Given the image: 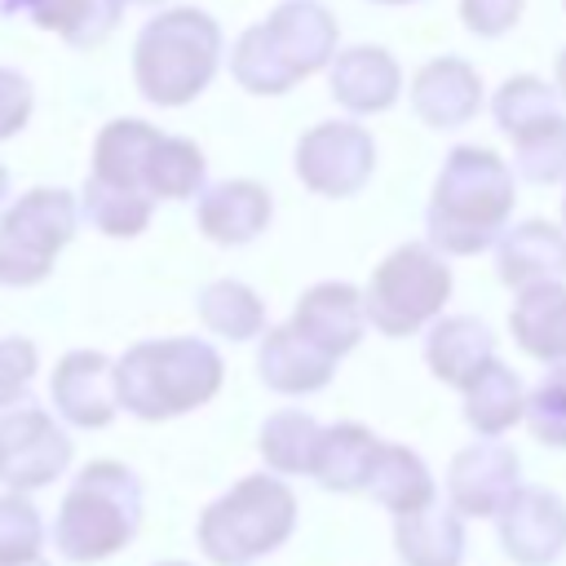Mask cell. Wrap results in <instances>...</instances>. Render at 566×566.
<instances>
[{
  "mask_svg": "<svg viewBox=\"0 0 566 566\" xmlns=\"http://www.w3.org/2000/svg\"><path fill=\"white\" fill-rule=\"evenodd\" d=\"M513 212V172L486 146H455L433 181L424 212L429 243L451 256L482 252Z\"/></svg>",
  "mask_w": 566,
  "mask_h": 566,
  "instance_id": "6da1fadb",
  "label": "cell"
},
{
  "mask_svg": "<svg viewBox=\"0 0 566 566\" xmlns=\"http://www.w3.org/2000/svg\"><path fill=\"white\" fill-rule=\"evenodd\" d=\"M336 22L318 0H283L265 22L248 27L230 53V71L248 93H287L296 80L327 66Z\"/></svg>",
  "mask_w": 566,
  "mask_h": 566,
  "instance_id": "7a4b0ae2",
  "label": "cell"
},
{
  "mask_svg": "<svg viewBox=\"0 0 566 566\" xmlns=\"http://www.w3.org/2000/svg\"><path fill=\"white\" fill-rule=\"evenodd\" d=\"M221 385V354L208 340H142L115 363V398L142 420H168L208 402Z\"/></svg>",
  "mask_w": 566,
  "mask_h": 566,
  "instance_id": "3957f363",
  "label": "cell"
},
{
  "mask_svg": "<svg viewBox=\"0 0 566 566\" xmlns=\"http://www.w3.org/2000/svg\"><path fill=\"white\" fill-rule=\"evenodd\" d=\"M221 62V31L199 9H168L150 18L133 49V75L146 102L181 106L208 88Z\"/></svg>",
  "mask_w": 566,
  "mask_h": 566,
  "instance_id": "277c9868",
  "label": "cell"
},
{
  "mask_svg": "<svg viewBox=\"0 0 566 566\" xmlns=\"http://www.w3.org/2000/svg\"><path fill=\"white\" fill-rule=\"evenodd\" d=\"M137 522H142V486L133 469L115 460H97L66 491L53 522V544L66 562H97L124 548Z\"/></svg>",
  "mask_w": 566,
  "mask_h": 566,
  "instance_id": "5b68a950",
  "label": "cell"
},
{
  "mask_svg": "<svg viewBox=\"0 0 566 566\" xmlns=\"http://www.w3.org/2000/svg\"><path fill=\"white\" fill-rule=\"evenodd\" d=\"M296 526V500L279 478H243L199 517V548L217 566H243L261 553H274Z\"/></svg>",
  "mask_w": 566,
  "mask_h": 566,
  "instance_id": "8992f818",
  "label": "cell"
},
{
  "mask_svg": "<svg viewBox=\"0 0 566 566\" xmlns=\"http://www.w3.org/2000/svg\"><path fill=\"white\" fill-rule=\"evenodd\" d=\"M447 292H451L447 261L424 243H407L376 265L367 283V301H363L367 323L385 336H407L442 310Z\"/></svg>",
  "mask_w": 566,
  "mask_h": 566,
  "instance_id": "52a82bcc",
  "label": "cell"
},
{
  "mask_svg": "<svg viewBox=\"0 0 566 566\" xmlns=\"http://www.w3.org/2000/svg\"><path fill=\"white\" fill-rule=\"evenodd\" d=\"M75 234V199L66 190H31L0 217V283L31 287Z\"/></svg>",
  "mask_w": 566,
  "mask_h": 566,
  "instance_id": "ba28073f",
  "label": "cell"
},
{
  "mask_svg": "<svg viewBox=\"0 0 566 566\" xmlns=\"http://www.w3.org/2000/svg\"><path fill=\"white\" fill-rule=\"evenodd\" d=\"M71 460L66 433L31 394H0V482L35 491L53 482Z\"/></svg>",
  "mask_w": 566,
  "mask_h": 566,
  "instance_id": "9c48e42d",
  "label": "cell"
},
{
  "mask_svg": "<svg viewBox=\"0 0 566 566\" xmlns=\"http://www.w3.org/2000/svg\"><path fill=\"white\" fill-rule=\"evenodd\" d=\"M371 164H376L371 133L349 119L318 124L296 146V177L318 195H354L371 177Z\"/></svg>",
  "mask_w": 566,
  "mask_h": 566,
  "instance_id": "30bf717a",
  "label": "cell"
},
{
  "mask_svg": "<svg viewBox=\"0 0 566 566\" xmlns=\"http://www.w3.org/2000/svg\"><path fill=\"white\" fill-rule=\"evenodd\" d=\"M517 455L504 442H473L451 460L447 473V495L460 513L469 517H500V509L517 491Z\"/></svg>",
  "mask_w": 566,
  "mask_h": 566,
  "instance_id": "8fae6325",
  "label": "cell"
},
{
  "mask_svg": "<svg viewBox=\"0 0 566 566\" xmlns=\"http://www.w3.org/2000/svg\"><path fill=\"white\" fill-rule=\"evenodd\" d=\"M500 544L522 566H548L566 548V504L544 486H517L500 509Z\"/></svg>",
  "mask_w": 566,
  "mask_h": 566,
  "instance_id": "7c38bea8",
  "label": "cell"
},
{
  "mask_svg": "<svg viewBox=\"0 0 566 566\" xmlns=\"http://www.w3.org/2000/svg\"><path fill=\"white\" fill-rule=\"evenodd\" d=\"M49 394H53V407L57 416H66L71 424L80 429H102L111 424L119 398H115V367L106 354L97 349H75L66 354L57 367H53V380H49Z\"/></svg>",
  "mask_w": 566,
  "mask_h": 566,
  "instance_id": "4fadbf2b",
  "label": "cell"
},
{
  "mask_svg": "<svg viewBox=\"0 0 566 566\" xmlns=\"http://www.w3.org/2000/svg\"><path fill=\"white\" fill-rule=\"evenodd\" d=\"M363 323H367V305H363V296L349 283H318V287H310L296 301V314H292V327L305 340H314L323 354H332V358H340V354H349L358 345Z\"/></svg>",
  "mask_w": 566,
  "mask_h": 566,
  "instance_id": "5bb4252c",
  "label": "cell"
},
{
  "mask_svg": "<svg viewBox=\"0 0 566 566\" xmlns=\"http://www.w3.org/2000/svg\"><path fill=\"white\" fill-rule=\"evenodd\" d=\"M411 106L433 128L469 124L478 115V106H482L478 71L469 62H460V57H433L429 66H420V75L411 84Z\"/></svg>",
  "mask_w": 566,
  "mask_h": 566,
  "instance_id": "9a60e30c",
  "label": "cell"
},
{
  "mask_svg": "<svg viewBox=\"0 0 566 566\" xmlns=\"http://www.w3.org/2000/svg\"><path fill=\"white\" fill-rule=\"evenodd\" d=\"M398 84H402L398 62L376 44H354V49L336 53V62H332V97L354 115L394 106Z\"/></svg>",
  "mask_w": 566,
  "mask_h": 566,
  "instance_id": "2e32d148",
  "label": "cell"
},
{
  "mask_svg": "<svg viewBox=\"0 0 566 566\" xmlns=\"http://www.w3.org/2000/svg\"><path fill=\"white\" fill-rule=\"evenodd\" d=\"M195 221L212 243H248L270 221V195L256 181H217L199 195Z\"/></svg>",
  "mask_w": 566,
  "mask_h": 566,
  "instance_id": "e0dca14e",
  "label": "cell"
},
{
  "mask_svg": "<svg viewBox=\"0 0 566 566\" xmlns=\"http://www.w3.org/2000/svg\"><path fill=\"white\" fill-rule=\"evenodd\" d=\"M500 279L522 287L566 279V234L548 221H522L500 239Z\"/></svg>",
  "mask_w": 566,
  "mask_h": 566,
  "instance_id": "ac0fdd59",
  "label": "cell"
},
{
  "mask_svg": "<svg viewBox=\"0 0 566 566\" xmlns=\"http://www.w3.org/2000/svg\"><path fill=\"white\" fill-rule=\"evenodd\" d=\"M164 133L142 124V119H111L102 133H97V146H93V181L102 186H115V190H133V195H150L146 190V164H150V150Z\"/></svg>",
  "mask_w": 566,
  "mask_h": 566,
  "instance_id": "d6986e66",
  "label": "cell"
},
{
  "mask_svg": "<svg viewBox=\"0 0 566 566\" xmlns=\"http://www.w3.org/2000/svg\"><path fill=\"white\" fill-rule=\"evenodd\" d=\"M332 354H323L314 340H305L296 327H274L265 332L261 340V354H256V367H261V380L279 394H314L332 380Z\"/></svg>",
  "mask_w": 566,
  "mask_h": 566,
  "instance_id": "ffe728a7",
  "label": "cell"
},
{
  "mask_svg": "<svg viewBox=\"0 0 566 566\" xmlns=\"http://www.w3.org/2000/svg\"><path fill=\"white\" fill-rule=\"evenodd\" d=\"M424 358H429V367H433L438 380L464 389L495 358V336L486 332V323H478L469 314H451V318H438L429 327Z\"/></svg>",
  "mask_w": 566,
  "mask_h": 566,
  "instance_id": "44dd1931",
  "label": "cell"
},
{
  "mask_svg": "<svg viewBox=\"0 0 566 566\" xmlns=\"http://www.w3.org/2000/svg\"><path fill=\"white\" fill-rule=\"evenodd\" d=\"M394 539H398V557L407 566H460V557H464L460 509H442L433 500L416 513H398Z\"/></svg>",
  "mask_w": 566,
  "mask_h": 566,
  "instance_id": "7402d4cb",
  "label": "cell"
},
{
  "mask_svg": "<svg viewBox=\"0 0 566 566\" xmlns=\"http://www.w3.org/2000/svg\"><path fill=\"white\" fill-rule=\"evenodd\" d=\"M509 327L517 336V345L544 363H562L566 367V287L562 283H539V287H522Z\"/></svg>",
  "mask_w": 566,
  "mask_h": 566,
  "instance_id": "603a6c76",
  "label": "cell"
},
{
  "mask_svg": "<svg viewBox=\"0 0 566 566\" xmlns=\"http://www.w3.org/2000/svg\"><path fill=\"white\" fill-rule=\"evenodd\" d=\"M363 491L371 500H380L385 509H394V513H416V509L433 504V478H429V469L420 464L416 451H407L398 442H380L376 447Z\"/></svg>",
  "mask_w": 566,
  "mask_h": 566,
  "instance_id": "cb8c5ba5",
  "label": "cell"
},
{
  "mask_svg": "<svg viewBox=\"0 0 566 566\" xmlns=\"http://www.w3.org/2000/svg\"><path fill=\"white\" fill-rule=\"evenodd\" d=\"M0 9L22 13L49 31H62L75 49H88L115 27L124 0H0Z\"/></svg>",
  "mask_w": 566,
  "mask_h": 566,
  "instance_id": "d4e9b609",
  "label": "cell"
},
{
  "mask_svg": "<svg viewBox=\"0 0 566 566\" xmlns=\"http://www.w3.org/2000/svg\"><path fill=\"white\" fill-rule=\"evenodd\" d=\"M376 447H380V442H376L363 424H332V429L318 433L310 473H314L327 491H363Z\"/></svg>",
  "mask_w": 566,
  "mask_h": 566,
  "instance_id": "484cf974",
  "label": "cell"
},
{
  "mask_svg": "<svg viewBox=\"0 0 566 566\" xmlns=\"http://www.w3.org/2000/svg\"><path fill=\"white\" fill-rule=\"evenodd\" d=\"M522 411H526L522 380L504 363H495V358L464 385V420L478 433H504Z\"/></svg>",
  "mask_w": 566,
  "mask_h": 566,
  "instance_id": "4316f807",
  "label": "cell"
},
{
  "mask_svg": "<svg viewBox=\"0 0 566 566\" xmlns=\"http://www.w3.org/2000/svg\"><path fill=\"white\" fill-rule=\"evenodd\" d=\"M199 318H203L217 336H226V340H248V336L261 332L265 310H261L256 292L243 287L239 279H217V283H208V287L199 292Z\"/></svg>",
  "mask_w": 566,
  "mask_h": 566,
  "instance_id": "83f0119b",
  "label": "cell"
},
{
  "mask_svg": "<svg viewBox=\"0 0 566 566\" xmlns=\"http://www.w3.org/2000/svg\"><path fill=\"white\" fill-rule=\"evenodd\" d=\"M318 433L323 429L310 411H279L261 429V455L274 473H310Z\"/></svg>",
  "mask_w": 566,
  "mask_h": 566,
  "instance_id": "f1b7e54d",
  "label": "cell"
},
{
  "mask_svg": "<svg viewBox=\"0 0 566 566\" xmlns=\"http://www.w3.org/2000/svg\"><path fill=\"white\" fill-rule=\"evenodd\" d=\"M203 181V155L186 137H159L146 164V190L159 199H186Z\"/></svg>",
  "mask_w": 566,
  "mask_h": 566,
  "instance_id": "f546056e",
  "label": "cell"
},
{
  "mask_svg": "<svg viewBox=\"0 0 566 566\" xmlns=\"http://www.w3.org/2000/svg\"><path fill=\"white\" fill-rule=\"evenodd\" d=\"M517 155L513 168L526 181H562L566 177V115H548L531 128H522L517 137Z\"/></svg>",
  "mask_w": 566,
  "mask_h": 566,
  "instance_id": "4dcf8cb0",
  "label": "cell"
},
{
  "mask_svg": "<svg viewBox=\"0 0 566 566\" xmlns=\"http://www.w3.org/2000/svg\"><path fill=\"white\" fill-rule=\"evenodd\" d=\"M84 217L102 230V234H137L150 221V195H133V190H115L102 181H84Z\"/></svg>",
  "mask_w": 566,
  "mask_h": 566,
  "instance_id": "1f68e13d",
  "label": "cell"
},
{
  "mask_svg": "<svg viewBox=\"0 0 566 566\" xmlns=\"http://www.w3.org/2000/svg\"><path fill=\"white\" fill-rule=\"evenodd\" d=\"M548 115H557V93H553L544 80H535V75H513V80L500 84V93H495V124H500L509 137H517L522 128H531V124H539V119H548Z\"/></svg>",
  "mask_w": 566,
  "mask_h": 566,
  "instance_id": "d6a6232c",
  "label": "cell"
},
{
  "mask_svg": "<svg viewBox=\"0 0 566 566\" xmlns=\"http://www.w3.org/2000/svg\"><path fill=\"white\" fill-rule=\"evenodd\" d=\"M526 424L544 447H566V367L557 363L526 398Z\"/></svg>",
  "mask_w": 566,
  "mask_h": 566,
  "instance_id": "836d02e7",
  "label": "cell"
},
{
  "mask_svg": "<svg viewBox=\"0 0 566 566\" xmlns=\"http://www.w3.org/2000/svg\"><path fill=\"white\" fill-rule=\"evenodd\" d=\"M44 522L22 495H0V566L40 557Z\"/></svg>",
  "mask_w": 566,
  "mask_h": 566,
  "instance_id": "e575fe53",
  "label": "cell"
},
{
  "mask_svg": "<svg viewBox=\"0 0 566 566\" xmlns=\"http://www.w3.org/2000/svg\"><path fill=\"white\" fill-rule=\"evenodd\" d=\"M27 115H31V84H27V75L0 66V142L13 137L27 124Z\"/></svg>",
  "mask_w": 566,
  "mask_h": 566,
  "instance_id": "d590c367",
  "label": "cell"
},
{
  "mask_svg": "<svg viewBox=\"0 0 566 566\" xmlns=\"http://www.w3.org/2000/svg\"><path fill=\"white\" fill-rule=\"evenodd\" d=\"M460 13H464V27L478 31V35H500L517 22L522 13V0H460Z\"/></svg>",
  "mask_w": 566,
  "mask_h": 566,
  "instance_id": "8d00e7d4",
  "label": "cell"
},
{
  "mask_svg": "<svg viewBox=\"0 0 566 566\" xmlns=\"http://www.w3.org/2000/svg\"><path fill=\"white\" fill-rule=\"evenodd\" d=\"M35 371V345L31 340H0V394H18Z\"/></svg>",
  "mask_w": 566,
  "mask_h": 566,
  "instance_id": "74e56055",
  "label": "cell"
},
{
  "mask_svg": "<svg viewBox=\"0 0 566 566\" xmlns=\"http://www.w3.org/2000/svg\"><path fill=\"white\" fill-rule=\"evenodd\" d=\"M557 88H562V97H566V49H562V57H557Z\"/></svg>",
  "mask_w": 566,
  "mask_h": 566,
  "instance_id": "f35d334b",
  "label": "cell"
},
{
  "mask_svg": "<svg viewBox=\"0 0 566 566\" xmlns=\"http://www.w3.org/2000/svg\"><path fill=\"white\" fill-rule=\"evenodd\" d=\"M13 566H49L44 557H27V562H13Z\"/></svg>",
  "mask_w": 566,
  "mask_h": 566,
  "instance_id": "ab89813d",
  "label": "cell"
},
{
  "mask_svg": "<svg viewBox=\"0 0 566 566\" xmlns=\"http://www.w3.org/2000/svg\"><path fill=\"white\" fill-rule=\"evenodd\" d=\"M4 190H9V172H4V164H0V199H4Z\"/></svg>",
  "mask_w": 566,
  "mask_h": 566,
  "instance_id": "60d3db41",
  "label": "cell"
},
{
  "mask_svg": "<svg viewBox=\"0 0 566 566\" xmlns=\"http://www.w3.org/2000/svg\"><path fill=\"white\" fill-rule=\"evenodd\" d=\"M133 4H155V0H133Z\"/></svg>",
  "mask_w": 566,
  "mask_h": 566,
  "instance_id": "b9f144b4",
  "label": "cell"
},
{
  "mask_svg": "<svg viewBox=\"0 0 566 566\" xmlns=\"http://www.w3.org/2000/svg\"><path fill=\"white\" fill-rule=\"evenodd\" d=\"M164 566H186V562H164Z\"/></svg>",
  "mask_w": 566,
  "mask_h": 566,
  "instance_id": "7bdbcfd3",
  "label": "cell"
},
{
  "mask_svg": "<svg viewBox=\"0 0 566 566\" xmlns=\"http://www.w3.org/2000/svg\"><path fill=\"white\" fill-rule=\"evenodd\" d=\"M380 4H402V0H380Z\"/></svg>",
  "mask_w": 566,
  "mask_h": 566,
  "instance_id": "ee69618b",
  "label": "cell"
},
{
  "mask_svg": "<svg viewBox=\"0 0 566 566\" xmlns=\"http://www.w3.org/2000/svg\"><path fill=\"white\" fill-rule=\"evenodd\" d=\"M562 217H566V199H562Z\"/></svg>",
  "mask_w": 566,
  "mask_h": 566,
  "instance_id": "f6af8a7d",
  "label": "cell"
}]
</instances>
